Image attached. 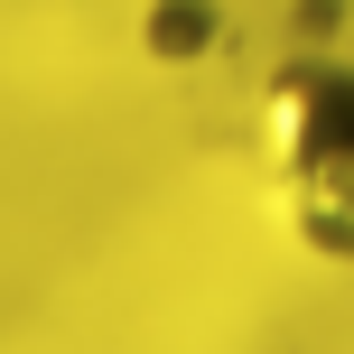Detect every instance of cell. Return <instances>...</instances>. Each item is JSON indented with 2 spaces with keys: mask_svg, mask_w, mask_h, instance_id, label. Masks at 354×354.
Listing matches in <instances>:
<instances>
[{
  "mask_svg": "<svg viewBox=\"0 0 354 354\" xmlns=\"http://www.w3.org/2000/svg\"><path fill=\"white\" fill-rule=\"evenodd\" d=\"M261 168L270 205L317 261L354 270V66L299 56L261 93Z\"/></svg>",
  "mask_w": 354,
  "mask_h": 354,
  "instance_id": "obj_1",
  "label": "cell"
}]
</instances>
